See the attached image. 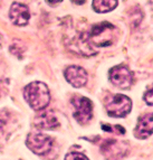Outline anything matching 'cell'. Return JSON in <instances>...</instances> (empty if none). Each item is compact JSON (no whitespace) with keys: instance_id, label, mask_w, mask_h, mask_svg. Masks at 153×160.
Instances as JSON below:
<instances>
[{"instance_id":"obj_14","label":"cell","mask_w":153,"mask_h":160,"mask_svg":"<svg viewBox=\"0 0 153 160\" xmlns=\"http://www.w3.org/2000/svg\"><path fill=\"white\" fill-rule=\"evenodd\" d=\"M144 101L148 105L152 107V90H149V91L144 94Z\"/></svg>"},{"instance_id":"obj_3","label":"cell","mask_w":153,"mask_h":160,"mask_svg":"<svg viewBox=\"0 0 153 160\" xmlns=\"http://www.w3.org/2000/svg\"><path fill=\"white\" fill-rule=\"evenodd\" d=\"M73 115L75 120L81 124H86L93 118V103L85 96H74L72 100Z\"/></svg>"},{"instance_id":"obj_2","label":"cell","mask_w":153,"mask_h":160,"mask_svg":"<svg viewBox=\"0 0 153 160\" xmlns=\"http://www.w3.org/2000/svg\"><path fill=\"white\" fill-rule=\"evenodd\" d=\"M118 32L114 25L103 22L92 27L91 32L87 34L89 43L97 47H106L113 45L116 42Z\"/></svg>"},{"instance_id":"obj_11","label":"cell","mask_w":153,"mask_h":160,"mask_svg":"<svg viewBox=\"0 0 153 160\" xmlns=\"http://www.w3.org/2000/svg\"><path fill=\"white\" fill-rule=\"evenodd\" d=\"M35 124L37 128L51 130V129H56L59 126V122L51 112H45L41 115H38L35 120Z\"/></svg>"},{"instance_id":"obj_9","label":"cell","mask_w":153,"mask_h":160,"mask_svg":"<svg viewBox=\"0 0 153 160\" xmlns=\"http://www.w3.org/2000/svg\"><path fill=\"white\" fill-rule=\"evenodd\" d=\"M127 151V147L124 142H118L115 140H108L102 146V152L106 158H121Z\"/></svg>"},{"instance_id":"obj_12","label":"cell","mask_w":153,"mask_h":160,"mask_svg":"<svg viewBox=\"0 0 153 160\" xmlns=\"http://www.w3.org/2000/svg\"><path fill=\"white\" fill-rule=\"evenodd\" d=\"M117 0H93V8L96 12L104 13L116 8Z\"/></svg>"},{"instance_id":"obj_16","label":"cell","mask_w":153,"mask_h":160,"mask_svg":"<svg viewBox=\"0 0 153 160\" xmlns=\"http://www.w3.org/2000/svg\"><path fill=\"white\" fill-rule=\"evenodd\" d=\"M72 2H74L75 5H83L85 0H72Z\"/></svg>"},{"instance_id":"obj_15","label":"cell","mask_w":153,"mask_h":160,"mask_svg":"<svg viewBox=\"0 0 153 160\" xmlns=\"http://www.w3.org/2000/svg\"><path fill=\"white\" fill-rule=\"evenodd\" d=\"M62 1H63V0H46V2L48 3V5H51V6L57 5V3L62 2Z\"/></svg>"},{"instance_id":"obj_7","label":"cell","mask_w":153,"mask_h":160,"mask_svg":"<svg viewBox=\"0 0 153 160\" xmlns=\"http://www.w3.org/2000/svg\"><path fill=\"white\" fill-rule=\"evenodd\" d=\"M9 18L16 26L27 25L30 18V12L27 6L19 2H14L9 10Z\"/></svg>"},{"instance_id":"obj_4","label":"cell","mask_w":153,"mask_h":160,"mask_svg":"<svg viewBox=\"0 0 153 160\" xmlns=\"http://www.w3.org/2000/svg\"><path fill=\"white\" fill-rule=\"evenodd\" d=\"M132 109V101L123 94H116L106 102V112L112 118H124Z\"/></svg>"},{"instance_id":"obj_6","label":"cell","mask_w":153,"mask_h":160,"mask_svg":"<svg viewBox=\"0 0 153 160\" xmlns=\"http://www.w3.org/2000/svg\"><path fill=\"white\" fill-rule=\"evenodd\" d=\"M108 76L111 83L118 88H130L133 84V73L123 65L111 68Z\"/></svg>"},{"instance_id":"obj_8","label":"cell","mask_w":153,"mask_h":160,"mask_svg":"<svg viewBox=\"0 0 153 160\" xmlns=\"http://www.w3.org/2000/svg\"><path fill=\"white\" fill-rule=\"evenodd\" d=\"M65 78L74 88H82L87 83V73L81 66H69L65 69Z\"/></svg>"},{"instance_id":"obj_17","label":"cell","mask_w":153,"mask_h":160,"mask_svg":"<svg viewBox=\"0 0 153 160\" xmlns=\"http://www.w3.org/2000/svg\"><path fill=\"white\" fill-rule=\"evenodd\" d=\"M1 42H2V39H1V35H0V46H1Z\"/></svg>"},{"instance_id":"obj_13","label":"cell","mask_w":153,"mask_h":160,"mask_svg":"<svg viewBox=\"0 0 153 160\" xmlns=\"http://www.w3.org/2000/svg\"><path fill=\"white\" fill-rule=\"evenodd\" d=\"M65 159L68 160V159H84V160H87L88 159V157L87 156H85L84 153H82V152H69L66 157H65Z\"/></svg>"},{"instance_id":"obj_1","label":"cell","mask_w":153,"mask_h":160,"mask_svg":"<svg viewBox=\"0 0 153 160\" xmlns=\"http://www.w3.org/2000/svg\"><path fill=\"white\" fill-rule=\"evenodd\" d=\"M24 98L36 111L44 110L50 102V93L45 83L32 82L24 90Z\"/></svg>"},{"instance_id":"obj_10","label":"cell","mask_w":153,"mask_h":160,"mask_svg":"<svg viewBox=\"0 0 153 160\" xmlns=\"http://www.w3.org/2000/svg\"><path fill=\"white\" fill-rule=\"evenodd\" d=\"M152 114H145L141 117L135 127L134 136L137 139H146L152 134Z\"/></svg>"},{"instance_id":"obj_5","label":"cell","mask_w":153,"mask_h":160,"mask_svg":"<svg viewBox=\"0 0 153 160\" xmlns=\"http://www.w3.org/2000/svg\"><path fill=\"white\" fill-rule=\"evenodd\" d=\"M26 144L34 153L38 156H44L47 155L53 149L54 141L47 134L29 133L27 137V140H26Z\"/></svg>"}]
</instances>
